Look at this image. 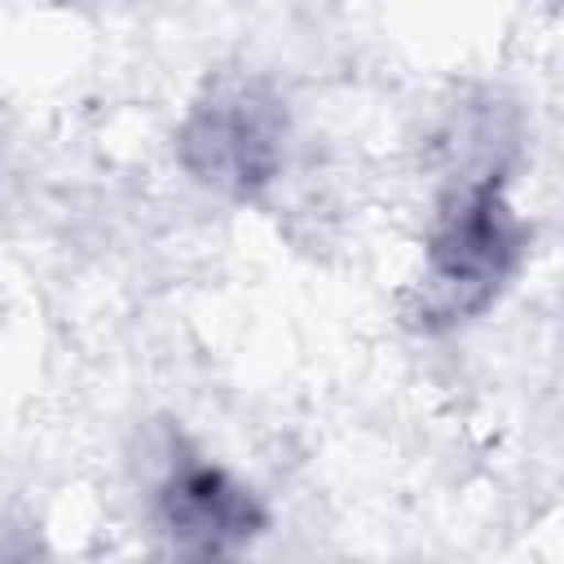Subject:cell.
I'll return each mask as SVG.
<instances>
[{
  "label": "cell",
  "instance_id": "1",
  "mask_svg": "<svg viewBox=\"0 0 564 564\" xmlns=\"http://www.w3.org/2000/svg\"><path fill=\"white\" fill-rule=\"evenodd\" d=\"M524 256V225L502 194L498 176L458 185L432 225L419 308L423 326H454L485 313L516 278Z\"/></svg>",
  "mask_w": 564,
  "mask_h": 564
},
{
  "label": "cell",
  "instance_id": "2",
  "mask_svg": "<svg viewBox=\"0 0 564 564\" xmlns=\"http://www.w3.org/2000/svg\"><path fill=\"white\" fill-rule=\"evenodd\" d=\"M286 115L282 101L256 79L216 84L194 101L176 132L181 167L229 198H256L282 172Z\"/></svg>",
  "mask_w": 564,
  "mask_h": 564
},
{
  "label": "cell",
  "instance_id": "3",
  "mask_svg": "<svg viewBox=\"0 0 564 564\" xmlns=\"http://www.w3.org/2000/svg\"><path fill=\"white\" fill-rule=\"evenodd\" d=\"M159 524L181 555H234L269 524V516L242 480L181 449L159 480Z\"/></svg>",
  "mask_w": 564,
  "mask_h": 564
}]
</instances>
